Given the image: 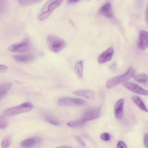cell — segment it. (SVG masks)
<instances>
[{
	"mask_svg": "<svg viewBox=\"0 0 148 148\" xmlns=\"http://www.w3.org/2000/svg\"><path fill=\"white\" fill-rule=\"evenodd\" d=\"M64 0H48L44 5L38 16L39 20L47 18L56 8L60 5Z\"/></svg>",
	"mask_w": 148,
	"mask_h": 148,
	"instance_id": "6da1fadb",
	"label": "cell"
},
{
	"mask_svg": "<svg viewBox=\"0 0 148 148\" xmlns=\"http://www.w3.org/2000/svg\"><path fill=\"white\" fill-rule=\"evenodd\" d=\"M47 43L49 49L54 53H58L66 46V43L62 39L56 36L50 35L47 37Z\"/></svg>",
	"mask_w": 148,
	"mask_h": 148,
	"instance_id": "7a4b0ae2",
	"label": "cell"
},
{
	"mask_svg": "<svg viewBox=\"0 0 148 148\" xmlns=\"http://www.w3.org/2000/svg\"><path fill=\"white\" fill-rule=\"evenodd\" d=\"M33 107L32 103L27 102L5 110L3 112V114L7 116L15 115L30 110Z\"/></svg>",
	"mask_w": 148,
	"mask_h": 148,
	"instance_id": "3957f363",
	"label": "cell"
},
{
	"mask_svg": "<svg viewBox=\"0 0 148 148\" xmlns=\"http://www.w3.org/2000/svg\"><path fill=\"white\" fill-rule=\"evenodd\" d=\"M135 71L132 68L129 69L124 74L109 79L107 82L106 86L108 88H112L116 85L127 81L134 75Z\"/></svg>",
	"mask_w": 148,
	"mask_h": 148,
	"instance_id": "277c9868",
	"label": "cell"
},
{
	"mask_svg": "<svg viewBox=\"0 0 148 148\" xmlns=\"http://www.w3.org/2000/svg\"><path fill=\"white\" fill-rule=\"evenodd\" d=\"M30 47L29 40L26 38L20 42L11 45L8 47V49L12 52H22L28 50Z\"/></svg>",
	"mask_w": 148,
	"mask_h": 148,
	"instance_id": "5b68a950",
	"label": "cell"
},
{
	"mask_svg": "<svg viewBox=\"0 0 148 148\" xmlns=\"http://www.w3.org/2000/svg\"><path fill=\"white\" fill-rule=\"evenodd\" d=\"M86 103V101L82 99L69 97L60 98L57 101L58 104L62 106L82 105Z\"/></svg>",
	"mask_w": 148,
	"mask_h": 148,
	"instance_id": "8992f818",
	"label": "cell"
},
{
	"mask_svg": "<svg viewBox=\"0 0 148 148\" xmlns=\"http://www.w3.org/2000/svg\"><path fill=\"white\" fill-rule=\"evenodd\" d=\"M124 86L130 90L137 94L148 96V90H147L137 84L131 82L124 83Z\"/></svg>",
	"mask_w": 148,
	"mask_h": 148,
	"instance_id": "52a82bcc",
	"label": "cell"
},
{
	"mask_svg": "<svg viewBox=\"0 0 148 148\" xmlns=\"http://www.w3.org/2000/svg\"><path fill=\"white\" fill-rule=\"evenodd\" d=\"M100 115V108L91 109L85 112L82 119L86 122L98 118Z\"/></svg>",
	"mask_w": 148,
	"mask_h": 148,
	"instance_id": "ba28073f",
	"label": "cell"
},
{
	"mask_svg": "<svg viewBox=\"0 0 148 148\" xmlns=\"http://www.w3.org/2000/svg\"><path fill=\"white\" fill-rule=\"evenodd\" d=\"M138 48L140 50H144L148 47V32L141 31L139 35L137 42Z\"/></svg>",
	"mask_w": 148,
	"mask_h": 148,
	"instance_id": "9c48e42d",
	"label": "cell"
},
{
	"mask_svg": "<svg viewBox=\"0 0 148 148\" xmlns=\"http://www.w3.org/2000/svg\"><path fill=\"white\" fill-rule=\"evenodd\" d=\"M114 54V50L110 47L101 54L98 58V61L100 64H103L110 61Z\"/></svg>",
	"mask_w": 148,
	"mask_h": 148,
	"instance_id": "30bf717a",
	"label": "cell"
},
{
	"mask_svg": "<svg viewBox=\"0 0 148 148\" xmlns=\"http://www.w3.org/2000/svg\"><path fill=\"white\" fill-rule=\"evenodd\" d=\"M42 141V138L35 137L27 139L22 141L20 146L23 147H29L41 143Z\"/></svg>",
	"mask_w": 148,
	"mask_h": 148,
	"instance_id": "8fae6325",
	"label": "cell"
},
{
	"mask_svg": "<svg viewBox=\"0 0 148 148\" xmlns=\"http://www.w3.org/2000/svg\"><path fill=\"white\" fill-rule=\"evenodd\" d=\"M99 12L101 14L108 18H111L113 17L111 5L109 2L106 3L101 7Z\"/></svg>",
	"mask_w": 148,
	"mask_h": 148,
	"instance_id": "7c38bea8",
	"label": "cell"
},
{
	"mask_svg": "<svg viewBox=\"0 0 148 148\" xmlns=\"http://www.w3.org/2000/svg\"><path fill=\"white\" fill-rule=\"evenodd\" d=\"M124 100L121 99L116 103L114 108V113L116 117L118 119H121L123 113Z\"/></svg>",
	"mask_w": 148,
	"mask_h": 148,
	"instance_id": "4fadbf2b",
	"label": "cell"
},
{
	"mask_svg": "<svg viewBox=\"0 0 148 148\" xmlns=\"http://www.w3.org/2000/svg\"><path fill=\"white\" fill-rule=\"evenodd\" d=\"M13 59L16 61L21 62H27L34 60V56L31 54L16 55L13 56Z\"/></svg>",
	"mask_w": 148,
	"mask_h": 148,
	"instance_id": "5bb4252c",
	"label": "cell"
},
{
	"mask_svg": "<svg viewBox=\"0 0 148 148\" xmlns=\"http://www.w3.org/2000/svg\"><path fill=\"white\" fill-rule=\"evenodd\" d=\"M73 93L76 95L89 99H93L95 96V92L91 90H80L75 91Z\"/></svg>",
	"mask_w": 148,
	"mask_h": 148,
	"instance_id": "9a60e30c",
	"label": "cell"
},
{
	"mask_svg": "<svg viewBox=\"0 0 148 148\" xmlns=\"http://www.w3.org/2000/svg\"><path fill=\"white\" fill-rule=\"evenodd\" d=\"M12 84L11 82H6L0 85V99H1L7 93L11 88Z\"/></svg>",
	"mask_w": 148,
	"mask_h": 148,
	"instance_id": "2e32d148",
	"label": "cell"
},
{
	"mask_svg": "<svg viewBox=\"0 0 148 148\" xmlns=\"http://www.w3.org/2000/svg\"><path fill=\"white\" fill-rule=\"evenodd\" d=\"M132 98L135 103L140 109L145 112H148V110L140 97L134 96Z\"/></svg>",
	"mask_w": 148,
	"mask_h": 148,
	"instance_id": "e0dca14e",
	"label": "cell"
},
{
	"mask_svg": "<svg viewBox=\"0 0 148 148\" xmlns=\"http://www.w3.org/2000/svg\"><path fill=\"white\" fill-rule=\"evenodd\" d=\"M83 64V61L81 60L77 62L75 66V72L77 77L79 79L82 77Z\"/></svg>",
	"mask_w": 148,
	"mask_h": 148,
	"instance_id": "ac0fdd59",
	"label": "cell"
},
{
	"mask_svg": "<svg viewBox=\"0 0 148 148\" xmlns=\"http://www.w3.org/2000/svg\"><path fill=\"white\" fill-rule=\"evenodd\" d=\"M85 122L82 119H79L69 122L67 125L70 127H83L85 125Z\"/></svg>",
	"mask_w": 148,
	"mask_h": 148,
	"instance_id": "d6986e66",
	"label": "cell"
},
{
	"mask_svg": "<svg viewBox=\"0 0 148 148\" xmlns=\"http://www.w3.org/2000/svg\"><path fill=\"white\" fill-rule=\"evenodd\" d=\"M135 80L143 84H146L148 82V76L145 74H141L134 77Z\"/></svg>",
	"mask_w": 148,
	"mask_h": 148,
	"instance_id": "ffe728a7",
	"label": "cell"
},
{
	"mask_svg": "<svg viewBox=\"0 0 148 148\" xmlns=\"http://www.w3.org/2000/svg\"><path fill=\"white\" fill-rule=\"evenodd\" d=\"M44 118L47 121L52 125L58 126L60 125V124L58 120L51 115L48 114L45 115L44 116Z\"/></svg>",
	"mask_w": 148,
	"mask_h": 148,
	"instance_id": "44dd1931",
	"label": "cell"
},
{
	"mask_svg": "<svg viewBox=\"0 0 148 148\" xmlns=\"http://www.w3.org/2000/svg\"><path fill=\"white\" fill-rule=\"evenodd\" d=\"M11 143V138L9 136L5 137L2 140L1 145L2 147L6 148L8 147Z\"/></svg>",
	"mask_w": 148,
	"mask_h": 148,
	"instance_id": "7402d4cb",
	"label": "cell"
},
{
	"mask_svg": "<svg viewBox=\"0 0 148 148\" xmlns=\"http://www.w3.org/2000/svg\"><path fill=\"white\" fill-rule=\"evenodd\" d=\"M42 0H18L21 4L24 5L32 4L39 3Z\"/></svg>",
	"mask_w": 148,
	"mask_h": 148,
	"instance_id": "603a6c76",
	"label": "cell"
},
{
	"mask_svg": "<svg viewBox=\"0 0 148 148\" xmlns=\"http://www.w3.org/2000/svg\"><path fill=\"white\" fill-rule=\"evenodd\" d=\"M7 125V122L6 118L3 116L0 117V127L1 129H5Z\"/></svg>",
	"mask_w": 148,
	"mask_h": 148,
	"instance_id": "cb8c5ba5",
	"label": "cell"
},
{
	"mask_svg": "<svg viewBox=\"0 0 148 148\" xmlns=\"http://www.w3.org/2000/svg\"><path fill=\"white\" fill-rule=\"evenodd\" d=\"M101 138L102 139L106 141H109L110 139V134L107 133L102 134L101 135Z\"/></svg>",
	"mask_w": 148,
	"mask_h": 148,
	"instance_id": "d4e9b609",
	"label": "cell"
},
{
	"mask_svg": "<svg viewBox=\"0 0 148 148\" xmlns=\"http://www.w3.org/2000/svg\"><path fill=\"white\" fill-rule=\"evenodd\" d=\"M117 147L118 148H126L127 147L124 142L120 140L118 142L117 144Z\"/></svg>",
	"mask_w": 148,
	"mask_h": 148,
	"instance_id": "484cf974",
	"label": "cell"
},
{
	"mask_svg": "<svg viewBox=\"0 0 148 148\" xmlns=\"http://www.w3.org/2000/svg\"><path fill=\"white\" fill-rule=\"evenodd\" d=\"M74 137L77 141L82 146H85V143L82 138L77 135H75Z\"/></svg>",
	"mask_w": 148,
	"mask_h": 148,
	"instance_id": "4316f807",
	"label": "cell"
},
{
	"mask_svg": "<svg viewBox=\"0 0 148 148\" xmlns=\"http://www.w3.org/2000/svg\"><path fill=\"white\" fill-rule=\"evenodd\" d=\"M143 140L145 146L146 148H148V133L145 134L144 135Z\"/></svg>",
	"mask_w": 148,
	"mask_h": 148,
	"instance_id": "83f0119b",
	"label": "cell"
},
{
	"mask_svg": "<svg viewBox=\"0 0 148 148\" xmlns=\"http://www.w3.org/2000/svg\"><path fill=\"white\" fill-rule=\"evenodd\" d=\"M8 67L3 64L0 65V72L4 73L6 72L8 70Z\"/></svg>",
	"mask_w": 148,
	"mask_h": 148,
	"instance_id": "f1b7e54d",
	"label": "cell"
},
{
	"mask_svg": "<svg viewBox=\"0 0 148 148\" xmlns=\"http://www.w3.org/2000/svg\"><path fill=\"white\" fill-rule=\"evenodd\" d=\"M82 0H67V2L69 4H73L78 2Z\"/></svg>",
	"mask_w": 148,
	"mask_h": 148,
	"instance_id": "f546056e",
	"label": "cell"
},
{
	"mask_svg": "<svg viewBox=\"0 0 148 148\" xmlns=\"http://www.w3.org/2000/svg\"><path fill=\"white\" fill-rule=\"evenodd\" d=\"M58 148H69L71 147L69 146H63L60 147H58Z\"/></svg>",
	"mask_w": 148,
	"mask_h": 148,
	"instance_id": "4dcf8cb0",
	"label": "cell"
},
{
	"mask_svg": "<svg viewBox=\"0 0 148 148\" xmlns=\"http://www.w3.org/2000/svg\"><path fill=\"white\" fill-rule=\"evenodd\" d=\"M147 23L148 24V8H147Z\"/></svg>",
	"mask_w": 148,
	"mask_h": 148,
	"instance_id": "1f68e13d",
	"label": "cell"
}]
</instances>
